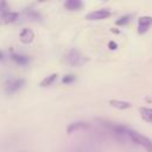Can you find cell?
Masks as SVG:
<instances>
[{
  "label": "cell",
  "mask_w": 152,
  "mask_h": 152,
  "mask_svg": "<svg viewBox=\"0 0 152 152\" xmlns=\"http://www.w3.org/2000/svg\"><path fill=\"white\" fill-rule=\"evenodd\" d=\"M18 18H19V13L13 12V11H7V12L0 14V23L1 24H10V23L15 21Z\"/></svg>",
  "instance_id": "5b68a950"
},
{
  "label": "cell",
  "mask_w": 152,
  "mask_h": 152,
  "mask_svg": "<svg viewBox=\"0 0 152 152\" xmlns=\"http://www.w3.org/2000/svg\"><path fill=\"white\" fill-rule=\"evenodd\" d=\"M127 134L129 135V138L138 145L142 146L147 152H152V140L135 131H132V129H128L127 131Z\"/></svg>",
  "instance_id": "6da1fadb"
},
{
  "label": "cell",
  "mask_w": 152,
  "mask_h": 152,
  "mask_svg": "<svg viewBox=\"0 0 152 152\" xmlns=\"http://www.w3.org/2000/svg\"><path fill=\"white\" fill-rule=\"evenodd\" d=\"M66 59H68V62H69L70 64L76 65V66H80V65H82V64L86 62V58H84L78 51H76V50L69 51L68 55H66Z\"/></svg>",
  "instance_id": "7a4b0ae2"
},
{
  "label": "cell",
  "mask_w": 152,
  "mask_h": 152,
  "mask_svg": "<svg viewBox=\"0 0 152 152\" xmlns=\"http://www.w3.org/2000/svg\"><path fill=\"white\" fill-rule=\"evenodd\" d=\"M7 11H10V10H8V5H7V2H5V1H0V12H1V13H5V12H7Z\"/></svg>",
  "instance_id": "2e32d148"
},
{
  "label": "cell",
  "mask_w": 152,
  "mask_h": 152,
  "mask_svg": "<svg viewBox=\"0 0 152 152\" xmlns=\"http://www.w3.org/2000/svg\"><path fill=\"white\" fill-rule=\"evenodd\" d=\"M140 115L144 121L146 122H152V108H147V107H140L139 108Z\"/></svg>",
  "instance_id": "9c48e42d"
},
{
  "label": "cell",
  "mask_w": 152,
  "mask_h": 152,
  "mask_svg": "<svg viewBox=\"0 0 152 152\" xmlns=\"http://www.w3.org/2000/svg\"><path fill=\"white\" fill-rule=\"evenodd\" d=\"M2 57H4V53H2V51H0V59H2Z\"/></svg>",
  "instance_id": "ac0fdd59"
},
{
  "label": "cell",
  "mask_w": 152,
  "mask_h": 152,
  "mask_svg": "<svg viewBox=\"0 0 152 152\" xmlns=\"http://www.w3.org/2000/svg\"><path fill=\"white\" fill-rule=\"evenodd\" d=\"M110 15V11L108 10H96V11H93L90 13H88L86 15V18L88 20H101V19H106Z\"/></svg>",
  "instance_id": "277c9868"
},
{
  "label": "cell",
  "mask_w": 152,
  "mask_h": 152,
  "mask_svg": "<svg viewBox=\"0 0 152 152\" xmlns=\"http://www.w3.org/2000/svg\"><path fill=\"white\" fill-rule=\"evenodd\" d=\"M56 78H57V74H51V75H49L48 77H45V78L40 82V87H48V86H51Z\"/></svg>",
  "instance_id": "4fadbf2b"
},
{
  "label": "cell",
  "mask_w": 152,
  "mask_h": 152,
  "mask_svg": "<svg viewBox=\"0 0 152 152\" xmlns=\"http://www.w3.org/2000/svg\"><path fill=\"white\" fill-rule=\"evenodd\" d=\"M64 6H65V8L70 10V11H76V10H80L83 7V2L80 0H68V1H65Z\"/></svg>",
  "instance_id": "ba28073f"
},
{
  "label": "cell",
  "mask_w": 152,
  "mask_h": 152,
  "mask_svg": "<svg viewBox=\"0 0 152 152\" xmlns=\"http://www.w3.org/2000/svg\"><path fill=\"white\" fill-rule=\"evenodd\" d=\"M75 80H76V76L72 75V74H69V75H65V76L63 77L62 82H63L64 84H70V83H72Z\"/></svg>",
  "instance_id": "5bb4252c"
},
{
  "label": "cell",
  "mask_w": 152,
  "mask_h": 152,
  "mask_svg": "<svg viewBox=\"0 0 152 152\" xmlns=\"http://www.w3.org/2000/svg\"><path fill=\"white\" fill-rule=\"evenodd\" d=\"M113 107L115 108H119V109H127L131 107V103L127 102V101H120V100H110L109 102Z\"/></svg>",
  "instance_id": "8fae6325"
},
{
  "label": "cell",
  "mask_w": 152,
  "mask_h": 152,
  "mask_svg": "<svg viewBox=\"0 0 152 152\" xmlns=\"http://www.w3.org/2000/svg\"><path fill=\"white\" fill-rule=\"evenodd\" d=\"M109 49L115 50V49H116V43H115V42H109Z\"/></svg>",
  "instance_id": "e0dca14e"
},
{
  "label": "cell",
  "mask_w": 152,
  "mask_h": 152,
  "mask_svg": "<svg viewBox=\"0 0 152 152\" xmlns=\"http://www.w3.org/2000/svg\"><path fill=\"white\" fill-rule=\"evenodd\" d=\"M87 127V122H83V121H77V122H71L69 126H68V128H66V131H68V133H72L74 131H76V129H80V128H86Z\"/></svg>",
  "instance_id": "7c38bea8"
},
{
  "label": "cell",
  "mask_w": 152,
  "mask_h": 152,
  "mask_svg": "<svg viewBox=\"0 0 152 152\" xmlns=\"http://www.w3.org/2000/svg\"><path fill=\"white\" fill-rule=\"evenodd\" d=\"M12 59L15 63L20 64V65H26L28 63V57L25 56V55H20V53H13L12 55Z\"/></svg>",
  "instance_id": "30bf717a"
},
{
  "label": "cell",
  "mask_w": 152,
  "mask_h": 152,
  "mask_svg": "<svg viewBox=\"0 0 152 152\" xmlns=\"http://www.w3.org/2000/svg\"><path fill=\"white\" fill-rule=\"evenodd\" d=\"M24 86H25V80H24V78H17V80H13V81L10 82V84L7 86L6 91L10 93V94H12V93H15V91H18L19 89H21Z\"/></svg>",
  "instance_id": "8992f818"
},
{
  "label": "cell",
  "mask_w": 152,
  "mask_h": 152,
  "mask_svg": "<svg viewBox=\"0 0 152 152\" xmlns=\"http://www.w3.org/2000/svg\"><path fill=\"white\" fill-rule=\"evenodd\" d=\"M128 21H129V15H124V17L119 18V19L115 21V24L119 25V26H122V25H126Z\"/></svg>",
  "instance_id": "9a60e30c"
},
{
  "label": "cell",
  "mask_w": 152,
  "mask_h": 152,
  "mask_svg": "<svg viewBox=\"0 0 152 152\" xmlns=\"http://www.w3.org/2000/svg\"><path fill=\"white\" fill-rule=\"evenodd\" d=\"M151 25H152V17H150V15L140 17L139 20H138V33L144 34L150 28Z\"/></svg>",
  "instance_id": "3957f363"
},
{
  "label": "cell",
  "mask_w": 152,
  "mask_h": 152,
  "mask_svg": "<svg viewBox=\"0 0 152 152\" xmlns=\"http://www.w3.org/2000/svg\"><path fill=\"white\" fill-rule=\"evenodd\" d=\"M34 38V33L30 30V28H24L21 32H20V40L25 44H28L33 40Z\"/></svg>",
  "instance_id": "52a82bcc"
}]
</instances>
